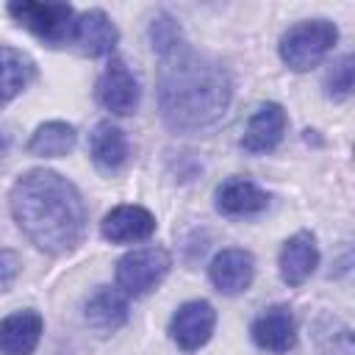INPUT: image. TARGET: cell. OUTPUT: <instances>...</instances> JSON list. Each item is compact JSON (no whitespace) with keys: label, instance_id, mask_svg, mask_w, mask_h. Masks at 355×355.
<instances>
[{"label":"cell","instance_id":"cell-12","mask_svg":"<svg viewBox=\"0 0 355 355\" xmlns=\"http://www.w3.org/2000/svg\"><path fill=\"white\" fill-rule=\"evenodd\" d=\"M286 125H288V116H286L283 105L280 103H263L250 116L244 136H241V147L247 153H272L280 144Z\"/></svg>","mask_w":355,"mask_h":355},{"label":"cell","instance_id":"cell-6","mask_svg":"<svg viewBox=\"0 0 355 355\" xmlns=\"http://www.w3.org/2000/svg\"><path fill=\"white\" fill-rule=\"evenodd\" d=\"M214 324H216L214 305L205 300H189L175 311V316L169 322V336L183 352H194L208 344Z\"/></svg>","mask_w":355,"mask_h":355},{"label":"cell","instance_id":"cell-7","mask_svg":"<svg viewBox=\"0 0 355 355\" xmlns=\"http://www.w3.org/2000/svg\"><path fill=\"white\" fill-rule=\"evenodd\" d=\"M100 105L116 116H128L139 108V83L122 58H111L94 89Z\"/></svg>","mask_w":355,"mask_h":355},{"label":"cell","instance_id":"cell-16","mask_svg":"<svg viewBox=\"0 0 355 355\" xmlns=\"http://www.w3.org/2000/svg\"><path fill=\"white\" fill-rule=\"evenodd\" d=\"M36 78V61L17 47L0 44V108L22 94Z\"/></svg>","mask_w":355,"mask_h":355},{"label":"cell","instance_id":"cell-4","mask_svg":"<svg viewBox=\"0 0 355 355\" xmlns=\"http://www.w3.org/2000/svg\"><path fill=\"white\" fill-rule=\"evenodd\" d=\"M8 14L50 47L72 42L75 8L69 3H8Z\"/></svg>","mask_w":355,"mask_h":355},{"label":"cell","instance_id":"cell-23","mask_svg":"<svg viewBox=\"0 0 355 355\" xmlns=\"http://www.w3.org/2000/svg\"><path fill=\"white\" fill-rule=\"evenodd\" d=\"M22 272V261L14 250H0V291H8Z\"/></svg>","mask_w":355,"mask_h":355},{"label":"cell","instance_id":"cell-14","mask_svg":"<svg viewBox=\"0 0 355 355\" xmlns=\"http://www.w3.org/2000/svg\"><path fill=\"white\" fill-rule=\"evenodd\" d=\"M44 322L36 311H17L0 322V355H33Z\"/></svg>","mask_w":355,"mask_h":355},{"label":"cell","instance_id":"cell-5","mask_svg":"<svg viewBox=\"0 0 355 355\" xmlns=\"http://www.w3.org/2000/svg\"><path fill=\"white\" fill-rule=\"evenodd\" d=\"M172 258L164 247H139L116 261V286L128 297L150 294L169 272Z\"/></svg>","mask_w":355,"mask_h":355},{"label":"cell","instance_id":"cell-10","mask_svg":"<svg viewBox=\"0 0 355 355\" xmlns=\"http://www.w3.org/2000/svg\"><path fill=\"white\" fill-rule=\"evenodd\" d=\"M100 233L111 244L144 241L155 233V216L141 205H116L100 222Z\"/></svg>","mask_w":355,"mask_h":355},{"label":"cell","instance_id":"cell-8","mask_svg":"<svg viewBox=\"0 0 355 355\" xmlns=\"http://www.w3.org/2000/svg\"><path fill=\"white\" fill-rule=\"evenodd\" d=\"M252 341L272 355H286L297 344V322L288 305H272L252 322Z\"/></svg>","mask_w":355,"mask_h":355},{"label":"cell","instance_id":"cell-3","mask_svg":"<svg viewBox=\"0 0 355 355\" xmlns=\"http://www.w3.org/2000/svg\"><path fill=\"white\" fill-rule=\"evenodd\" d=\"M336 39H338V28L330 19H305V22L291 25L280 36L277 50L288 69L308 72L333 50Z\"/></svg>","mask_w":355,"mask_h":355},{"label":"cell","instance_id":"cell-17","mask_svg":"<svg viewBox=\"0 0 355 355\" xmlns=\"http://www.w3.org/2000/svg\"><path fill=\"white\" fill-rule=\"evenodd\" d=\"M89 155H92V161L100 172H105V175L119 172L128 164V139H125V133L111 122H100L89 136Z\"/></svg>","mask_w":355,"mask_h":355},{"label":"cell","instance_id":"cell-20","mask_svg":"<svg viewBox=\"0 0 355 355\" xmlns=\"http://www.w3.org/2000/svg\"><path fill=\"white\" fill-rule=\"evenodd\" d=\"M313 338L319 355H352V333L344 322L333 316H322L313 324Z\"/></svg>","mask_w":355,"mask_h":355},{"label":"cell","instance_id":"cell-1","mask_svg":"<svg viewBox=\"0 0 355 355\" xmlns=\"http://www.w3.org/2000/svg\"><path fill=\"white\" fill-rule=\"evenodd\" d=\"M8 202L17 227L50 255L72 252L86 236V202L78 186L53 169H28L19 175Z\"/></svg>","mask_w":355,"mask_h":355},{"label":"cell","instance_id":"cell-22","mask_svg":"<svg viewBox=\"0 0 355 355\" xmlns=\"http://www.w3.org/2000/svg\"><path fill=\"white\" fill-rule=\"evenodd\" d=\"M324 94L336 103H341L352 94V55H344L333 64V69L324 78Z\"/></svg>","mask_w":355,"mask_h":355},{"label":"cell","instance_id":"cell-13","mask_svg":"<svg viewBox=\"0 0 355 355\" xmlns=\"http://www.w3.org/2000/svg\"><path fill=\"white\" fill-rule=\"evenodd\" d=\"M280 277L288 286H302L319 263V247H316V236L311 230H297L291 239H286L283 250H280Z\"/></svg>","mask_w":355,"mask_h":355},{"label":"cell","instance_id":"cell-19","mask_svg":"<svg viewBox=\"0 0 355 355\" xmlns=\"http://www.w3.org/2000/svg\"><path fill=\"white\" fill-rule=\"evenodd\" d=\"M78 141V130L69 122H44L33 130L31 141H28V153L31 155H42V158H61L67 153H72Z\"/></svg>","mask_w":355,"mask_h":355},{"label":"cell","instance_id":"cell-9","mask_svg":"<svg viewBox=\"0 0 355 355\" xmlns=\"http://www.w3.org/2000/svg\"><path fill=\"white\" fill-rule=\"evenodd\" d=\"M208 277L216 286V291H222L227 297L241 294L250 288V283L255 277V258L247 250L227 247L214 255V261L208 266Z\"/></svg>","mask_w":355,"mask_h":355},{"label":"cell","instance_id":"cell-15","mask_svg":"<svg viewBox=\"0 0 355 355\" xmlns=\"http://www.w3.org/2000/svg\"><path fill=\"white\" fill-rule=\"evenodd\" d=\"M269 205L263 189H258L247 178H227L216 189V211L225 216H252Z\"/></svg>","mask_w":355,"mask_h":355},{"label":"cell","instance_id":"cell-21","mask_svg":"<svg viewBox=\"0 0 355 355\" xmlns=\"http://www.w3.org/2000/svg\"><path fill=\"white\" fill-rule=\"evenodd\" d=\"M150 42H153V50H155L158 55H166V53H172L175 47H180L186 39H183V33H180V25H178L172 17L158 14V17L153 19V25H150Z\"/></svg>","mask_w":355,"mask_h":355},{"label":"cell","instance_id":"cell-11","mask_svg":"<svg viewBox=\"0 0 355 355\" xmlns=\"http://www.w3.org/2000/svg\"><path fill=\"white\" fill-rule=\"evenodd\" d=\"M116 39H119L116 25L108 19L105 11H100V8H89V11H83L80 17H75L72 44L78 47L80 55H89V58L105 55V53L114 50Z\"/></svg>","mask_w":355,"mask_h":355},{"label":"cell","instance_id":"cell-18","mask_svg":"<svg viewBox=\"0 0 355 355\" xmlns=\"http://www.w3.org/2000/svg\"><path fill=\"white\" fill-rule=\"evenodd\" d=\"M83 316L86 322L100 330V333H114L116 327L125 324L128 319V302L125 297L116 291V288H108V286H100L83 305Z\"/></svg>","mask_w":355,"mask_h":355},{"label":"cell","instance_id":"cell-2","mask_svg":"<svg viewBox=\"0 0 355 355\" xmlns=\"http://www.w3.org/2000/svg\"><path fill=\"white\" fill-rule=\"evenodd\" d=\"M233 97L230 75L214 58L194 53L186 42L161 55L158 105L169 128L191 133L216 125Z\"/></svg>","mask_w":355,"mask_h":355}]
</instances>
